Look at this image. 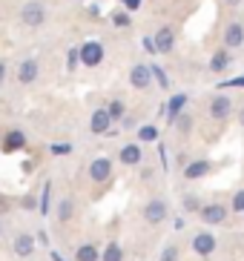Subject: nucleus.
I'll list each match as a JSON object with an SVG mask.
<instances>
[{
	"label": "nucleus",
	"instance_id": "obj_1",
	"mask_svg": "<svg viewBox=\"0 0 244 261\" xmlns=\"http://www.w3.org/2000/svg\"><path fill=\"white\" fill-rule=\"evenodd\" d=\"M20 20L26 26H43L46 20V6L43 3H38V0H32V3H26L20 12Z\"/></svg>",
	"mask_w": 244,
	"mask_h": 261
},
{
	"label": "nucleus",
	"instance_id": "obj_2",
	"mask_svg": "<svg viewBox=\"0 0 244 261\" xmlns=\"http://www.w3.org/2000/svg\"><path fill=\"white\" fill-rule=\"evenodd\" d=\"M78 55H81L84 66H98L104 61V46H101L98 40H89V43H84V46L78 49Z\"/></svg>",
	"mask_w": 244,
	"mask_h": 261
},
{
	"label": "nucleus",
	"instance_id": "obj_3",
	"mask_svg": "<svg viewBox=\"0 0 244 261\" xmlns=\"http://www.w3.org/2000/svg\"><path fill=\"white\" fill-rule=\"evenodd\" d=\"M130 86H135V89H150L153 86V72H150L147 63H135L130 69Z\"/></svg>",
	"mask_w": 244,
	"mask_h": 261
},
{
	"label": "nucleus",
	"instance_id": "obj_4",
	"mask_svg": "<svg viewBox=\"0 0 244 261\" xmlns=\"http://www.w3.org/2000/svg\"><path fill=\"white\" fill-rule=\"evenodd\" d=\"M164 218H167V201H164V198H153L144 207V221L147 224H161Z\"/></svg>",
	"mask_w": 244,
	"mask_h": 261
},
{
	"label": "nucleus",
	"instance_id": "obj_5",
	"mask_svg": "<svg viewBox=\"0 0 244 261\" xmlns=\"http://www.w3.org/2000/svg\"><path fill=\"white\" fill-rule=\"evenodd\" d=\"M230 115H233V100H230L227 95H218V98L210 100V118H215V121H227Z\"/></svg>",
	"mask_w": 244,
	"mask_h": 261
},
{
	"label": "nucleus",
	"instance_id": "obj_6",
	"mask_svg": "<svg viewBox=\"0 0 244 261\" xmlns=\"http://www.w3.org/2000/svg\"><path fill=\"white\" fill-rule=\"evenodd\" d=\"M109 175H112V161H109V158H95V161L89 164V178L92 181L104 184V181H109Z\"/></svg>",
	"mask_w": 244,
	"mask_h": 261
},
{
	"label": "nucleus",
	"instance_id": "obj_7",
	"mask_svg": "<svg viewBox=\"0 0 244 261\" xmlns=\"http://www.w3.org/2000/svg\"><path fill=\"white\" fill-rule=\"evenodd\" d=\"M153 43H155V52H173V46H176V32L169 29V26H161L158 32H155V38H153Z\"/></svg>",
	"mask_w": 244,
	"mask_h": 261
},
{
	"label": "nucleus",
	"instance_id": "obj_8",
	"mask_svg": "<svg viewBox=\"0 0 244 261\" xmlns=\"http://www.w3.org/2000/svg\"><path fill=\"white\" fill-rule=\"evenodd\" d=\"M199 215L204 224H224L227 221V207H222V204H207V207L199 210Z\"/></svg>",
	"mask_w": 244,
	"mask_h": 261
},
{
	"label": "nucleus",
	"instance_id": "obj_9",
	"mask_svg": "<svg viewBox=\"0 0 244 261\" xmlns=\"http://www.w3.org/2000/svg\"><path fill=\"white\" fill-rule=\"evenodd\" d=\"M118 161L127 164V167H138V164L144 161V152H141V146L138 144H127L121 152H118Z\"/></svg>",
	"mask_w": 244,
	"mask_h": 261
},
{
	"label": "nucleus",
	"instance_id": "obj_10",
	"mask_svg": "<svg viewBox=\"0 0 244 261\" xmlns=\"http://www.w3.org/2000/svg\"><path fill=\"white\" fill-rule=\"evenodd\" d=\"M109 123H112V118H109L107 109H95V115H92L89 126L95 135H109Z\"/></svg>",
	"mask_w": 244,
	"mask_h": 261
},
{
	"label": "nucleus",
	"instance_id": "obj_11",
	"mask_svg": "<svg viewBox=\"0 0 244 261\" xmlns=\"http://www.w3.org/2000/svg\"><path fill=\"white\" fill-rule=\"evenodd\" d=\"M192 250L199 255H210L215 250V238L210 236V232H196V236H192Z\"/></svg>",
	"mask_w": 244,
	"mask_h": 261
},
{
	"label": "nucleus",
	"instance_id": "obj_12",
	"mask_svg": "<svg viewBox=\"0 0 244 261\" xmlns=\"http://www.w3.org/2000/svg\"><path fill=\"white\" fill-rule=\"evenodd\" d=\"M241 43H244V26L241 23H230L227 29H224V46L238 49Z\"/></svg>",
	"mask_w": 244,
	"mask_h": 261
},
{
	"label": "nucleus",
	"instance_id": "obj_13",
	"mask_svg": "<svg viewBox=\"0 0 244 261\" xmlns=\"http://www.w3.org/2000/svg\"><path fill=\"white\" fill-rule=\"evenodd\" d=\"M210 169H213L210 161H192V164L184 167V178H187V181H196V178H204Z\"/></svg>",
	"mask_w": 244,
	"mask_h": 261
},
{
	"label": "nucleus",
	"instance_id": "obj_14",
	"mask_svg": "<svg viewBox=\"0 0 244 261\" xmlns=\"http://www.w3.org/2000/svg\"><path fill=\"white\" fill-rule=\"evenodd\" d=\"M15 253H17V255H23V258L35 253V238H32L29 232H20V236L15 238Z\"/></svg>",
	"mask_w": 244,
	"mask_h": 261
},
{
	"label": "nucleus",
	"instance_id": "obj_15",
	"mask_svg": "<svg viewBox=\"0 0 244 261\" xmlns=\"http://www.w3.org/2000/svg\"><path fill=\"white\" fill-rule=\"evenodd\" d=\"M38 77V63L35 61H23L20 66H17V81L20 84H32Z\"/></svg>",
	"mask_w": 244,
	"mask_h": 261
},
{
	"label": "nucleus",
	"instance_id": "obj_16",
	"mask_svg": "<svg viewBox=\"0 0 244 261\" xmlns=\"http://www.w3.org/2000/svg\"><path fill=\"white\" fill-rule=\"evenodd\" d=\"M184 107H187V95H173V100H169L167 107H164V109H167L169 123H173L178 115H181V109H184Z\"/></svg>",
	"mask_w": 244,
	"mask_h": 261
},
{
	"label": "nucleus",
	"instance_id": "obj_17",
	"mask_svg": "<svg viewBox=\"0 0 244 261\" xmlns=\"http://www.w3.org/2000/svg\"><path fill=\"white\" fill-rule=\"evenodd\" d=\"M75 258L78 261H98L101 253H98V247L95 244H81L78 247V253H75Z\"/></svg>",
	"mask_w": 244,
	"mask_h": 261
},
{
	"label": "nucleus",
	"instance_id": "obj_18",
	"mask_svg": "<svg viewBox=\"0 0 244 261\" xmlns=\"http://www.w3.org/2000/svg\"><path fill=\"white\" fill-rule=\"evenodd\" d=\"M227 66H230V55L227 52H215L213 61H210V69H213V72H224Z\"/></svg>",
	"mask_w": 244,
	"mask_h": 261
},
{
	"label": "nucleus",
	"instance_id": "obj_19",
	"mask_svg": "<svg viewBox=\"0 0 244 261\" xmlns=\"http://www.w3.org/2000/svg\"><path fill=\"white\" fill-rule=\"evenodd\" d=\"M72 213H75V201L72 198H61V207H58V218H61L63 224L72 218Z\"/></svg>",
	"mask_w": 244,
	"mask_h": 261
},
{
	"label": "nucleus",
	"instance_id": "obj_20",
	"mask_svg": "<svg viewBox=\"0 0 244 261\" xmlns=\"http://www.w3.org/2000/svg\"><path fill=\"white\" fill-rule=\"evenodd\" d=\"M23 141H26V138H23V132L20 129H12L6 135V141H3V149H17V146H23Z\"/></svg>",
	"mask_w": 244,
	"mask_h": 261
},
{
	"label": "nucleus",
	"instance_id": "obj_21",
	"mask_svg": "<svg viewBox=\"0 0 244 261\" xmlns=\"http://www.w3.org/2000/svg\"><path fill=\"white\" fill-rule=\"evenodd\" d=\"M124 253L121 247H118V241H112V244H107V250H104V261H121Z\"/></svg>",
	"mask_w": 244,
	"mask_h": 261
},
{
	"label": "nucleus",
	"instance_id": "obj_22",
	"mask_svg": "<svg viewBox=\"0 0 244 261\" xmlns=\"http://www.w3.org/2000/svg\"><path fill=\"white\" fill-rule=\"evenodd\" d=\"M150 72H153V77L158 81V86H164V89H167V86H169V77L164 75V69H158L155 63H150Z\"/></svg>",
	"mask_w": 244,
	"mask_h": 261
},
{
	"label": "nucleus",
	"instance_id": "obj_23",
	"mask_svg": "<svg viewBox=\"0 0 244 261\" xmlns=\"http://www.w3.org/2000/svg\"><path fill=\"white\" fill-rule=\"evenodd\" d=\"M138 138L141 141H158V129H155V126H141V129H138Z\"/></svg>",
	"mask_w": 244,
	"mask_h": 261
},
{
	"label": "nucleus",
	"instance_id": "obj_24",
	"mask_svg": "<svg viewBox=\"0 0 244 261\" xmlns=\"http://www.w3.org/2000/svg\"><path fill=\"white\" fill-rule=\"evenodd\" d=\"M49 198H52V184L46 181L43 184V201H40V213L43 215H49Z\"/></svg>",
	"mask_w": 244,
	"mask_h": 261
},
{
	"label": "nucleus",
	"instance_id": "obj_25",
	"mask_svg": "<svg viewBox=\"0 0 244 261\" xmlns=\"http://www.w3.org/2000/svg\"><path fill=\"white\" fill-rule=\"evenodd\" d=\"M107 112H109L112 121H115V118H124V103H121V100H112V103L107 107Z\"/></svg>",
	"mask_w": 244,
	"mask_h": 261
},
{
	"label": "nucleus",
	"instance_id": "obj_26",
	"mask_svg": "<svg viewBox=\"0 0 244 261\" xmlns=\"http://www.w3.org/2000/svg\"><path fill=\"white\" fill-rule=\"evenodd\" d=\"M173 123H176L181 132H190V129H192V118H190V115H178Z\"/></svg>",
	"mask_w": 244,
	"mask_h": 261
},
{
	"label": "nucleus",
	"instance_id": "obj_27",
	"mask_svg": "<svg viewBox=\"0 0 244 261\" xmlns=\"http://www.w3.org/2000/svg\"><path fill=\"white\" fill-rule=\"evenodd\" d=\"M161 261H178V247H176V244L164 247V253H161Z\"/></svg>",
	"mask_w": 244,
	"mask_h": 261
},
{
	"label": "nucleus",
	"instance_id": "obj_28",
	"mask_svg": "<svg viewBox=\"0 0 244 261\" xmlns=\"http://www.w3.org/2000/svg\"><path fill=\"white\" fill-rule=\"evenodd\" d=\"M233 213H244V190H238L233 195Z\"/></svg>",
	"mask_w": 244,
	"mask_h": 261
},
{
	"label": "nucleus",
	"instance_id": "obj_29",
	"mask_svg": "<svg viewBox=\"0 0 244 261\" xmlns=\"http://www.w3.org/2000/svg\"><path fill=\"white\" fill-rule=\"evenodd\" d=\"M181 207L187 210V213H196V210H201V207H199V198H192V195H187V198L181 201Z\"/></svg>",
	"mask_w": 244,
	"mask_h": 261
},
{
	"label": "nucleus",
	"instance_id": "obj_30",
	"mask_svg": "<svg viewBox=\"0 0 244 261\" xmlns=\"http://www.w3.org/2000/svg\"><path fill=\"white\" fill-rule=\"evenodd\" d=\"M112 23H115V26H130V15H127V12H115V15H112Z\"/></svg>",
	"mask_w": 244,
	"mask_h": 261
},
{
	"label": "nucleus",
	"instance_id": "obj_31",
	"mask_svg": "<svg viewBox=\"0 0 244 261\" xmlns=\"http://www.w3.org/2000/svg\"><path fill=\"white\" fill-rule=\"evenodd\" d=\"M66 61H69V69H75L78 63H81V55H78V49H69V58H66Z\"/></svg>",
	"mask_w": 244,
	"mask_h": 261
},
{
	"label": "nucleus",
	"instance_id": "obj_32",
	"mask_svg": "<svg viewBox=\"0 0 244 261\" xmlns=\"http://www.w3.org/2000/svg\"><path fill=\"white\" fill-rule=\"evenodd\" d=\"M72 146H66V144H58V146H52V152H69Z\"/></svg>",
	"mask_w": 244,
	"mask_h": 261
},
{
	"label": "nucleus",
	"instance_id": "obj_33",
	"mask_svg": "<svg viewBox=\"0 0 244 261\" xmlns=\"http://www.w3.org/2000/svg\"><path fill=\"white\" fill-rule=\"evenodd\" d=\"M23 207L32 210V207H35V198H32V195H26V198H23Z\"/></svg>",
	"mask_w": 244,
	"mask_h": 261
},
{
	"label": "nucleus",
	"instance_id": "obj_34",
	"mask_svg": "<svg viewBox=\"0 0 244 261\" xmlns=\"http://www.w3.org/2000/svg\"><path fill=\"white\" fill-rule=\"evenodd\" d=\"M144 46H147V52H155V43H153V38H147V40H144Z\"/></svg>",
	"mask_w": 244,
	"mask_h": 261
},
{
	"label": "nucleus",
	"instance_id": "obj_35",
	"mask_svg": "<svg viewBox=\"0 0 244 261\" xmlns=\"http://www.w3.org/2000/svg\"><path fill=\"white\" fill-rule=\"evenodd\" d=\"M124 3H127L130 9H138V6H141V0H124Z\"/></svg>",
	"mask_w": 244,
	"mask_h": 261
},
{
	"label": "nucleus",
	"instance_id": "obj_36",
	"mask_svg": "<svg viewBox=\"0 0 244 261\" xmlns=\"http://www.w3.org/2000/svg\"><path fill=\"white\" fill-rule=\"evenodd\" d=\"M3 77H6V63L0 61V81H3Z\"/></svg>",
	"mask_w": 244,
	"mask_h": 261
},
{
	"label": "nucleus",
	"instance_id": "obj_37",
	"mask_svg": "<svg viewBox=\"0 0 244 261\" xmlns=\"http://www.w3.org/2000/svg\"><path fill=\"white\" fill-rule=\"evenodd\" d=\"M238 123H241V126H244V107L238 109Z\"/></svg>",
	"mask_w": 244,
	"mask_h": 261
},
{
	"label": "nucleus",
	"instance_id": "obj_38",
	"mask_svg": "<svg viewBox=\"0 0 244 261\" xmlns=\"http://www.w3.org/2000/svg\"><path fill=\"white\" fill-rule=\"evenodd\" d=\"M227 3H230V6H238V3H241V0H227Z\"/></svg>",
	"mask_w": 244,
	"mask_h": 261
},
{
	"label": "nucleus",
	"instance_id": "obj_39",
	"mask_svg": "<svg viewBox=\"0 0 244 261\" xmlns=\"http://www.w3.org/2000/svg\"><path fill=\"white\" fill-rule=\"evenodd\" d=\"M52 261H63V258H61V255H58V253H52Z\"/></svg>",
	"mask_w": 244,
	"mask_h": 261
},
{
	"label": "nucleus",
	"instance_id": "obj_40",
	"mask_svg": "<svg viewBox=\"0 0 244 261\" xmlns=\"http://www.w3.org/2000/svg\"><path fill=\"white\" fill-rule=\"evenodd\" d=\"M0 232H3V224H0Z\"/></svg>",
	"mask_w": 244,
	"mask_h": 261
}]
</instances>
